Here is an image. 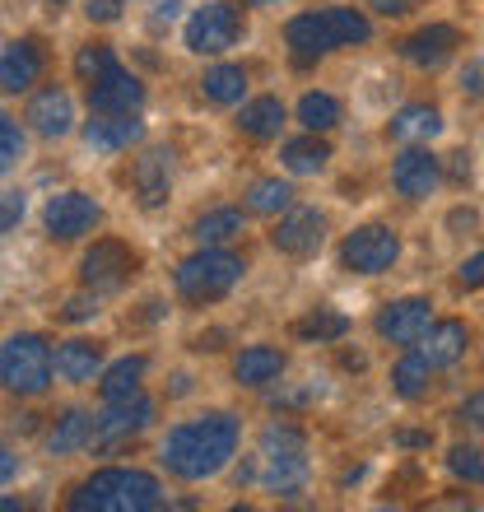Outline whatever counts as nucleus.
I'll return each instance as SVG.
<instances>
[{
	"instance_id": "obj_1",
	"label": "nucleus",
	"mask_w": 484,
	"mask_h": 512,
	"mask_svg": "<svg viewBox=\"0 0 484 512\" xmlns=\"http://www.w3.org/2000/svg\"><path fill=\"white\" fill-rule=\"evenodd\" d=\"M242 443V424L229 410H205L196 419H182L168 429V438L159 443V466L173 480H187V485H201V480H215L233 457H238Z\"/></svg>"
},
{
	"instance_id": "obj_2",
	"label": "nucleus",
	"mask_w": 484,
	"mask_h": 512,
	"mask_svg": "<svg viewBox=\"0 0 484 512\" xmlns=\"http://www.w3.org/2000/svg\"><path fill=\"white\" fill-rule=\"evenodd\" d=\"M373 38V24L363 10L350 5H326V10H303L284 24V47L294 56V66H312L340 47H359Z\"/></svg>"
},
{
	"instance_id": "obj_3",
	"label": "nucleus",
	"mask_w": 484,
	"mask_h": 512,
	"mask_svg": "<svg viewBox=\"0 0 484 512\" xmlns=\"http://www.w3.org/2000/svg\"><path fill=\"white\" fill-rule=\"evenodd\" d=\"M247 480L275 494V499H298L303 485H308V438L294 424H266L261 438H256V457L247 466Z\"/></svg>"
},
{
	"instance_id": "obj_4",
	"label": "nucleus",
	"mask_w": 484,
	"mask_h": 512,
	"mask_svg": "<svg viewBox=\"0 0 484 512\" xmlns=\"http://www.w3.org/2000/svg\"><path fill=\"white\" fill-rule=\"evenodd\" d=\"M163 503L168 494L159 480L149 471H131V466H103L70 494L75 512H154Z\"/></svg>"
},
{
	"instance_id": "obj_5",
	"label": "nucleus",
	"mask_w": 484,
	"mask_h": 512,
	"mask_svg": "<svg viewBox=\"0 0 484 512\" xmlns=\"http://www.w3.org/2000/svg\"><path fill=\"white\" fill-rule=\"evenodd\" d=\"M242 270H247V261H242L238 252H229V247H201V252H191L187 261H177L173 289L182 303L205 308V303H219L224 294H233V284L242 280Z\"/></svg>"
},
{
	"instance_id": "obj_6",
	"label": "nucleus",
	"mask_w": 484,
	"mask_h": 512,
	"mask_svg": "<svg viewBox=\"0 0 484 512\" xmlns=\"http://www.w3.org/2000/svg\"><path fill=\"white\" fill-rule=\"evenodd\" d=\"M52 373H56L52 345L42 336H33V331H19V336H10L0 345V382L14 396H42L52 387Z\"/></svg>"
},
{
	"instance_id": "obj_7",
	"label": "nucleus",
	"mask_w": 484,
	"mask_h": 512,
	"mask_svg": "<svg viewBox=\"0 0 484 512\" xmlns=\"http://www.w3.org/2000/svg\"><path fill=\"white\" fill-rule=\"evenodd\" d=\"M242 33H247L242 5H233V0H205L201 10H191L187 28H182V42L196 56H224L242 42Z\"/></svg>"
},
{
	"instance_id": "obj_8",
	"label": "nucleus",
	"mask_w": 484,
	"mask_h": 512,
	"mask_svg": "<svg viewBox=\"0 0 484 512\" xmlns=\"http://www.w3.org/2000/svg\"><path fill=\"white\" fill-rule=\"evenodd\" d=\"M401 261V233L391 224H363L340 243V270L350 275H387Z\"/></svg>"
},
{
	"instance_id": "obj_9",
	"label": "nucleus",
	"mask_w": 484,
	"mask_h": 512,
	"mask_svg": "<svg viewBox=\"0 0 484 512\" xmlns=\"http://www.w3.org/2000/svg\"><path fill=\"white\" fill-rule=\"evenodd\" d=\"M149 424H154V401H149L145 391H135V396L108 401L103 415H94V438H89V443H94L98 452H117V447H126L131 438H140Z\"/></svg>"
},
{
	"instance_id": "obj_10",
	"label": "nucleus",
	"mask_w": 484,
	"mask_h": 512,
	"mask_svg": "<svg viewBox=\"0 0 484 512\" xmlns=\"http://www.w3.org/2000/svg\"><path fill=\"white\" fill-rule=\"evenodd\" d=\"M103 224V205L89 196V191H56L47 210H42V229L56 243H75V238H89V233Z\"/></svg>"
},
{
	"instance_id": "obj_11",
	"label": "nucleus",
	"mask_w": 484,
	"mask_h": 512,
	"mask_svg": "<svg viewBox=\"0 0 484 512\" xmlns=\"http://www.w3.org/2000/svg\"><path fill=\"white\" fill-rule=\"evenodd\" d=\"M135 266H140V256H135L126 243H117V238H98L80 261V280H84V289H94V294H117V289H126V280L135 275Z\"/></svg>"
},
{
	"instance_id": "obj_12",
	"label": "nucleus",
	"mask_w": 484,
	"mask_h": 512,
	"mask_svg": "<svg viewBox=\"0 0 484 512\" xmlns=\"http://www.w3.org/2000/svg\"><path fill=\"white\" fill-rule=\"evenodd\" d=\"M391 187L401 191L405 201H429L433 191L443 187V159L429 145H405L391 163Z\"/></svg>"
},
{
	"instance_id": "obj_13",
	"label": "nucleus",
	"mask_w": 484,
	"mask_h": 512,
	"mask_svg": "<svg viewBox=\"0 0 484 512\" xmlns=\"http://www.w3.org/2000/svg\"><path fill=\"white\" fill-rule=\"evenodd\" d=\"M270 243H275V252L284 256H317L326 243V215L322 210H312V205H289L280 215V224H275V233H270Z\"/></svg>"
},
{
	"instance_id": "obj_14",
	"label": "nucleus",
	"mask_w": 484,
	"mask_h": 512,
	"mask_svg": "<svg viewBox=\"0 0 484 512\" xmlns=\"http://www.w3.org/2000/svg\"><path fill=\"white\" fill-rule=\"evenodd\" d=\"M429 322H433V303L429 298H419V294H410V298H396V303H387V308L377 312V336L382 340H391V345H415L424 331H429Z\"/></svg>"
},
{
	"instance_id": "obj_15",
	"label": "nucleus",
	"mask_w": 484,
	"mask_h": 512,
	"mask_svg": "<svg viewBox=\"0 0 484 512\" xmlns=\"http://www.w3.org/2000/svg\"><path fill=\"white\" fill-rule=\"evenodd\" d=\"M42 66H47V52H42L38 38L5 42V47H0V89H5V94H28V89L42 80Z\"/></svg>"
},
{
	"instance_id": "obj_16",
	"label": "nucleus",
	"mask_w": 484,
	"mask_h": 512,
	"mask_svg": "<svg viewBox=\"0 0 484 512\" xmlns=\"http://www.w3.org/2000/svg\"><path fill=\"white\" fill-rule=\"evenodd\" d=\"M24 122L33 126L42 140H61V135H70L75 131V98H70V89H61V84L38 89V94L28 98Z\"/></svg>"
},
{
	"instance_id": "obj_17",
	"label": "nucleus",
	"mask_w": 484,
	"mask_h": 512,
	"mask_svg": "<svg viewBox=\"0 0 484 512\" xmlns=\"http://www.w3.org/2000/svg\"><path fill=\"white\" fill-rule=\"evenodd\" d=\"M457 47H461V33L452 24H424L419 33H410L396 52L415 70H443L447 61L457 56Z\"/></svg>"
},
{
	"instance_id": "obj_18",
	"label": "nucleus",
	"mask_w": 484,
	"mask_h": 512,
	"mask_svg": "<svg viewBox=\"0 0 484 512\" xmlns=\"http://www.w3.org/2000/svg\"><path fill=\"white\" fill-rule=\"evenodd\" d=\"M131 191L145 210H159L173 196V154L168 149H145L131 168Z\"/></svg>"
},
{
	"instance_id": "obj_19",
	"label": "nucleus",
	"mask_w": 484,
	"mask_h": 512,
	"mask_svg": "<svg viewBox=\"0 0 484 512\" xmlns=\"http://www.w3.org/2000/svg\"><path fill=\"white\" fill-rule=\"evenodd\" d=\"M145 140V122L140 112H94V122L84 126V145L94 154H121Z\"/></svg>"
},
{
	"instance_id": "obj_20",
	"label": "nucleus",
	"mask_w": 484,
	"mask_h": 512,
	"mask_svg": "<svg viewBox=\"0 0 484 512\" xmlns=\"http://www.w3.org/2000/svg\"><path fill=\"white\" fill-rule=\"evenodd\" d=\"M466 345H471V326L457 322V317H443V322H429V331L415 340V350L429 359L438 373L466 359Z\"/></svg>"
},
{
	"instance_id": "obj_21",
	"label": "nucleus",
	"mask_w": 484,
	"mask_h": 512,
	"mask_svg": "<svg viewBox=\"0 0 484 512\" xmlns=\"http://www.w3.org/2000/svg\"><path fill=\"white\" fill-rule=\"evenodd\" d=\"M89 108L94 112H140L145 108V84L126 66L108 70L98 84H89Z\"/></svg>"
},
{
	"instance_id": "obj_22",
	"label": "nucleus",
	"mask_w": 484,
	"mask_h": 512,
	"mask_svg": "<svg viewBox=\"0 0 484 512\" xmlns=\"http://www.w3.org/2000/svg\"><path fill=\"white\" fill-rule=\"evenodd\" d=\"M289 368V359H284L280 345H247V350L233 359V378H238V387H270V382H280V373Z\"/></svg>"
},
{
	"instance_id": "obj_23",
	"label": "nucleus",
	"mask_w": 484,
	"mask_h": 512,
	"mask_svg": "<svg viewBox=\"0 0 484 512\" xmlns=\"http://www.w3.org/2000/svg\"><path fill=\"white\" fill-rule=\"evenodd\" d=\"M52 364H56V378L61 382L84 387V382H94L98 368H103V345H98V340H66V345H56Z\"/></svg>"
},
{
	"instance_id": "obj_24",
	"label": "nucleus",
	"mask_w": 484,
	"mask_h": 512,
	"mask_svg": "<svg viewBox=\"0 0 484 512\" xmlns=\"http://www.w3.org/2000/svg\"><path fill=\"white\" fill-rule=\"evenodd\" d=\"M438 131H443V112L433 108V103H405L387 122V135L396 145H429Z\"/></svg>"
},
{
	"instance_id": "obj_25",
	"label": "nucleus",
	"mask_w": 484,
	"mask_h": 512,
	"mask_svg": "<svg viewBox=\"0 0 484 512\" xmlns=\"http://www.w3.org/2000/svg\"><path fill=\"white\" fill-rule=\"evenodd\" d=\"M89 438H94V415L89 410H61L52 433H47V452L52 457H75V452L89 447Z\"/></svg>"
},
{
	"instance_id": "obj_26",
	"label": "nucleus",
	"mask_w": 484,
	"mask_h": 512,
	"mask_svg": "<svg viewBox=\"0 0 484 512\" xmlns=\"http://www.w3.org/2000/svg\"><path fill=\"white\" fill-rule=\"evenodd\" d=\"M433 378H438V368H433L419 350H410L405 359H396V368H391V391H396L401 401L415 405L433 391Z\"/></svg>"
},
{
	"instance_id": "obj_27",
	"label": "nucleus",
	"mask_w": 484,
	"mask_h": 512,
	"mask_svg": "<svg viewBox=\"0 0 484 512\" xmlns=\"http://www.w3.org/2000/svg\"><path fill=\"white\" fill-rule=\"evenodd\" d=\"M280 163H284V173H294V177H317L331 163V145H326L322 135H298V140H284L280 145Z\"/></svg>"
},
{
	"instance_id": "obj_28",
	"label": "nucleus",
	"mask_w": 484,
	"mask_h": 512,
	"mask_svg": "<svg viewBox=\"0 0 484 512\" xmlns=\"http://www.w3.org/2000/svg\"><path fill=\"white\" fill-rule=\"evenodd\" d=\"M284 103L280 98H270V94H261V98H252V103H242V112H238V131L247 135V140H275V135L284 131Z\"/></svg>"
},
{
	"instance_id": "obj_29",
	"label": "nucleus",
	"mask_w": 484,
	"mask_h": 512,
	"mask_svg": "<svg viewBox=\"0 0 484 512\" xmlns=\"http://www.w3.org/2000/svg\"><path fill=\"white\" fill-rule=\"evenodd\" d=\"M242 229H247V215L233 210V205H219V210H205V215L191 224V238L201 247H229Z\"/></svg>"
},
{
	"instance_id": "obj_30",
	"label": "nucleus",
	"mask_w": 484,
	"mask_h": 512,
	"mask_svg": "<svg viewBox=\"0 0 484 512\" xmlns=\"http://www.w3.org/2000/svg\"><path fill=\"white\" fill-rule=\"evenodd\" d=\"M345 331H350V317L340 308H308L294 322V336L308 345H336V340H345Z\"/></svg>"
},
{
	"instance_id": "obj_31",
	"label": "nucleus",
	"mask_w": 484,
	"mask_h": 512,
	"mask_svg": "<svg viewBox=\"0 0 484 512\" xmlns=\"http://www.w3.org/2000/svg\"><path fill=\"white\" fill-rule=\"evenodd\" d=\"M201 94L205 103H215V108H233L247 98V70L242 66H210L201 75Z\"/></svg>"
},
{
	"instance_id": "obj_32",
	"label": "nucleus",
	"mask_w": 484,
	"mask_h": 512,
	"mask_svg": "<svg viewBox=\"0 0 484 512\" xmlns=\"http://www.w3.org/2000/svg\"><path fill=\"white\" fill-rule=\"evenodd\" d=\"M145 373H149V359H145V354H126V359H117V364L103 373V382H98L103 401L135 396V391H140V382H145Z\"/></svg>"
},
{
	"instance_id": "obj_33",
	"label": "nucleus",
	"mask_w": 484,
	"mask_h": 512,
	"mask_svg": "<svg viewBox=\"0 0 484 512\" xmlns=\"http://www.w3.org/2000/svg\"><path fill=\"white\" fill-rule=\"evenodd\" d=\"M298 126L312 135H326L340 126V98L326 94V89H312V94L298 98Z\"/></svg>"
},
{
	"instance_id": "obj_34",
	"label": "nucleus",
	"mask_w": 484,
	"mask_h": 512,
	"mask_svg": "<svg viewBox=\"0 0 484 512\" xmlns=\"http://www.w3.org/2000/svg\"><path fill=\"white\" fill-rule=\"evenodd\" d=\"M242 201H247V215H284L294 205V187L284 177H256Z\"/></svg>"
},
{
	"instance_id": "obj_35",
	"label": "nucleus",
	"mask_w": 484,
	"mask_h": 512,
	"mask_svg": "<svg viewBox=\"0 0 484 512\" xmlns=\"http://www.w3.org/2000/svg\"><path fill=\"white\" fill-rule=\"evenodd\" d=\"M117 52H112L108 42H89V47H80V56H75V75H80V84L89 89V84H98L108 70H117Z\"/></svg>"
},
{
	"instance_id": "obj_36",
	"label": "nucleus",
	"mask_w": 484,
	"mask_h": 512,
	"mask_svg": "<svg viewBox=\"0 0 484 512\" xmlns=\"http://www.w3.org/2000/svg\"><path fill=\"white\" fill-rule=\"evenodd\" d=\"M447 471L466 485H484V443H457L447 452Z\"/></svg>"
},
{
	"instance_id": "obj_37",
	"label": "nucleus",
	"mask_w": 484,
	"mask_h": 512,
	"mask_svg": "<svg viewBox=\"0 0 484 512\" xmlns=\"http://www.w3.org/2000/svg\"><path fill=\"white\" fill-rule=\"evenodd\" d=\"M19 159H24V126L10 112H0V173H10Z\"/></svg>"
},
{
	"instance_id": "obj_38",
	"label": "nucleus",
	"mask_w": 484,
	"mask_h": 512,
	"mask_svg": "<svg viewBox=\"0 0 484 512\" xmlns=\"http://www.w3.org/2000/svg\"><path fill=\"white\" fill-rule=\"evenodd\" d=\"M24 210H28V196H24V191H5V196H0V238L19 229Z\"/></svg>"
},
{
	"instance_id": "obj_39",
	"label": "nucleus",
	"mask_w": 484,
	"mask_h": 512,
	"mask_svg": "<svg viewBox=\"0 0 484 512\" xmlns=\"http://www.w3.org/2000/svg\"><path fill=\"white\" fill-rule=\"evenodd\" d=\"M457 284L466 289V294H475V289H484V252H475V256H466L457 266Z\"/></svg>"
},
{
	"instance_id": "obj_40",
	"label": "nucleus",
	"mask_w": 484,
	"mask_h": 512,
	"mask_svg": "<svg viewBox=\"0 0 484 512\" xmlns=\"http://www.w3.org/2000/svg\"><path fill=\"white\" fill-rule=\"evenodd\" d=\"M461 94L466 98H484V56H471L466 66H461Z\"/></svg>"
},
{
	"instance_id": "obj_41",
	"label": "nucleus",
	"mask_w": 484,
	"mask_h": 512,
	"mask_svg": "<svg viewBox=\"0 0 484 512\" xmlns=\"http://www.w3.org/2000/svg\"><path fill=\"white\" fill-rule=\"evenodd\" d=\"M457 424H466V429L484 433V391H475V396H466V401H461Z\"/></svg>"
},
{
	"instance_id": "obj_42",
	"label": "nucleus",
	"mask_w": 484,
	"mask_h": 512,
	"mask_svg": "<svg viewBox=\"0 0 484 512\" xmlns=\"http://www.w3.org/2000/svg\"><path fill=\"white\" fill-rule=\"evenodd\" d=\"M373 14H387V19H401V14H410L419 5V0H363Z\"/></svg>"
},
{
	"instance_id": "obj_43",
	"label": "nucleus",
	"mask_w": 484,
	"mask_h": 512,
	"mask_svg": "<svg viewBox=\"0 0 484 512\" xmlns=\"http://www.w3.org/2000/svg\"><path fill=\"white\" fill-rule=\"evenodd\" d=\"M84 14L98 19V24H112V19L121 14V0H84Z\"/></svg>"
},
{
	"instance_id": "obj_44",
	"label": "nucleus",
	"mask_w": 484,
	"mask_h": 512,
	"mask_svg": "<svg viewBox=\"0 0 484 512\" xmlns=\"http://www.w3.org/2000/svg\"><path fill=\"white\" fill-rule=\"evenodd\" d=\"M94 312H98V303H89V298H70L61 317H66V322H89Z\"/></svg>"
},
{
	"instance_id": "obj_45",
	"label": "nucleus",
	"mask_w": 484,
	"mask_h": 512,
	"mask_svg": "<svg viewBox=\"0 0 484 512\" xmlns=\"http://www.w3.org/2000/svg\"><path fill=\"white\" fill-rule=\"evenodd\" d=\"M14 471H19V457H14L10 447L0 443V485H10V480H14Z\"/></svg>"
},
{
	"instance_id": "obj_46",
	"label": "nucleus",
	"mask_w": 484,
	"mask_h": 512,
	"mask_svg": "<svg viewBox=\"0 0 484 512\" xmlns=\"http://www.w3.org/2000/svg\"><path fill=\"white\" fill-rule=\"evenodd\" d=\"M447 224H452V229H480V215H475V210H452Z\"/></svg>"
},
{
	"instance_id": "obj_47",
	"label": "nucleus",
	"mask_w": 484,
	"mask_h": 512,
	"mask_svg": "<svg viewBox=\"0 0 484 512\" xmlns=\"http://www.w3.org/2000/svg\"><path fill=\"white\" fill-rule=\"evenodd\" d=\"M452 177H457V182H466V177H471V154H466V149H457V154H452Z\"/></svg>"
},
{
	"instance_id": "obj_48",
	"label": "nucleus",
	"mask_w": 484,
	"mask_h": 512,
	"mask_svg": "<svg viewBox=\"0 0 484 512\" xmlns=\"http://www.w3.org/2000/svg\"><path fill=\"white\" fill-rule=\"evenodd\" d=\"M177 5H182V0H154V24H168L177 14Z\"/></svg>"
},
{
	"instance_id": "obj_49",
	"label": "nucleus",
	"mask_w": 484,
	"mask_h": 512,
	"mask_svg": "<svg viewBox=\"0 0 484 512\" xmlns=\"http://www.w3.org/2000/svg\"><path fill=\"white\" fill-rule=\"evenodd\" d=\"M396 443H401V447H429V433H401Z\"/></svg>"
},
{
	"instance_id": "obj_50",
	"label": "nucleus",
	"mask_w": 484,
	"mask_h": 512,
	"mask_svg": "<svg viewBox=\"0 0 484 512\" xmlns=\"http://www.w3.org/2000/svg\"><path fill=\"white\" fill-rule=\"evenodd\" d=\"M247 5H280V0H247Z\"/></svg>"
},
{
	"instance_id": "obj_51",
	"label": "nucleus",
	"mask_w": 484,
	"mask_h": 512,
	"mask_svg": "<svg viewBox=\"0 0 484 512\" xmlns=\"http://www.w3.org/2000/svg\"><path fill=\"white\" fill-rule=\"evenodd\" d=\"M47 5H66V0H47Z\"/></svg>"
}]
</instances>
